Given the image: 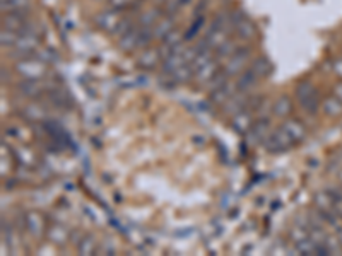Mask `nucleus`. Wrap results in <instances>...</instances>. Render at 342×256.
<instances>
[{
	"mask_svg": "<svg viewBox=\"0 0 342 256\" xmlns=\"http://www.w3.org/2000/svg\"><path fill=\"white\" fill-rule=\"evenodd\" d=\"M296 99H298L301 110L308 115H315L320 110L322 103L318 99V92L310 82H301L296 87Z\"/></svg>",
	"mask_w": 342,
	"mask_h": 256,
	"instance_id": "nucleus-1",
	"label": "nucleus"
},
{
	"mask_svg": "<svg viewBox=\"0 0 342 256\" xmlns=\"http://www.w3.org/2000/svg\"><path fill=\"white\" fill-rule=\"evenodd\" d=\"M17 72L22 75L24 79H33V80H39L47 74V62H43L39 57H26V58H19L16 64Z\"/></svg>",
	"mask_w": 342,
	"mask_h": 256,
	"instance_id": "nucleus-2",
	"label": "nucleus"
},
{
	"mask_svg": "<svg viewBox=\"0 0 342 256\" xmlns=\"http://www.w3.org/2000/svg\"><path fill=\"white\" fill-rule=\"evenodd\" d=\"M264 145L265 149H267V152H271V154H281V152L289 150L291 147L294 145V142H292V138L289 137V133H287L284 128L279 127L265 137Z\"/></svg>",
	"mask_w": 342,
	"mask_h": 256,
	"instance_id": "nucleus-3",
	"label": "nucleus"
},
{
	"mask_svg": "<svg viewBox=\"0 0 342 256\" xmlns=\"http://www.w3.org/2000/svg\"><path fill=\"white\" fill-rule=\"evenodd\" d=\"M120 19H121L120 11L111 7V9H108V11L100 12V14L96 16V19H94V22H96V26L101 31H105L108 34H113V31L116 29V26H118Z\"/></svg>",
	"mask_w": 342,
	"mask_h": 256,
	"instance_id": "nucleus-4",
	"label": "nucleus"
},
{
	"mask_svg": "<svg viewBox=\"0 0 342 256\" xmlns=\"http://www.w3.org/2000/svg\"><path fill=\"white\" fill-rule=\"evenodd\" d=\"M250 55H251L250 48H240L235 55L226 60V67H224V70H226L229 75H238L240 72L245 70V67L250 60Z\"/></svg>",
	"mask_w": 342,
	"mask_h": 256,
	"instance_id": "nucleus-5",
	"label": "nucleus"
},
{
	"mask_svg": "<svg viewBox=\"0 0 342 256\" xmlns=\"http://www.w3.org/2000/svg\"><path fill=\"white\" fill-rule=\"evenodd\" d=\"M267 132H269V120L265 118V116H262V118L256 120L253 127L246 132V142L251 143V145L264 142L265 137H267Z\"/></svg>",
	"mask_w": 342,
	"mask_h": 256,
	"instance_id": "nucleus-6",
	"label": "nucleus"
},
{
	"mask_svg": "<svg viewBox=\"0 0 342 256\" xmlns=\"http://www.w3.org/2000/svg\"><path fill=\"white\" fill-rule=\"evenodd\" d=\"M221 70L219 69V64H218V58H210L209 62H205L204 65H200L199 69L195 70V80L202 85H207L209 84V80L214 77L218 72Z\"/></svg>",
	"mask_w": 342,
	"mask_h": 256,
	"instance_id": "nucleus-7",
	"label": "nucleus"
},
{
	"mask_svg": "<svg viewBox=\"0 0 342 256\" xmlns=\"http://www.w3.org/2000/svg\"><path fill=\"white\" fill-rule=\"evenodd\" d=\"M24 224H26V229H28L31 234L36 236V237H39L45 231H47V224H45V217H43V215L39 214V212H34V210H31V212L26 214Z\"/></svg>",
	"mask_w": 342,
	"mask_h": 256,
	"instance_id": "nucleus-8",
	"label": "nucleus"
},
{
	"mask_svg": "<svg viewBox=\"0 0 342 256\" xmlns=\"http://www.w3.org/2000/svg\"><path fill=\"white\" fill-rule=\"evenodd\" d=\"M141 24L132 26V29L127 31L123 36L118 38V46L121 52H132L139 48V39H141Z\"/></svg>",
	"mask_w": 342,
	"mask_h": 256,
	"instance_id": "nucleus-9",
	"label": "nucleus"
},
{
	"mask_svg": "<svg viewBox=\"0 0 342 256\" xmlns=\"http://www.w3.org/2000/svg\"><path fill=\"white\" fill-rule=\"evenodd\" d=\"M315 207H317V210H320L323 214L337 212V200L335 196L332 195L330 190H325L315 195Z\"/></svg>",
	"mask_w": 342,
	"mask_h": 256,
	"instance_id": "nucleus-10",
	"label": "nucleus"
},
{
	"mask_svg": "<svg viewBox=\"0 0 342 256\" xmlns=\"http://www.w3.org/2000/svg\"><path fill=\"white\" fill-rule=\"evenodd\" d=\"M238 91V85L236 84H233L231 80H228L226 84L224 85H221V87H218V89H214V91H210V103L212 105H218V106H221V105H224L229 97L233 96Z\"/></svg>",
	"mask_w": 342,
	"mask_h": 256,
	"instance_id": "nucleus-11",
	"label": "nucleus"
},
{
	"mask_svg": "<svg viewBox=\"0 0 342 256\" xmlns=\"http://www.w3.org/2000/svg\"><path fill=\"white\" fill-rule=\"evenodd\" d=\"M282 128L289 133V137L292 138V142L294 143H300L305 137H307V127H305V125L296 118L286 120L284 123H282Z\"/></svg>",
	"mask_w": 342,
	"mask_h": 256,
	"instance_id": "nucleus-12",
	"label": "nucleus"
},
{
	"mask_svg": "<svg viewBox=\"0 0 342 256\" xmlns=\"http://www.w3.org/2000/svg\"><path fill=\"white\" fill-rule=\"evenodd\" d=\"M251 123H253V113H251V110L240 111L238 115L233 116V121H231L233 128H235V132L238 133H246L251 128Z\"/></svg>",
	"mask_w": 342,
	"mask_h": 256,
	"instance_id": "nucleus-13",
	"label": "nucleus"
},
{
	"mask_svg": "<svg viewBox=\"0 0 342 256\" xmlns=\"http://www.w3.org/2000/svg\"><path fill=\"white\" fill-rule=\"evenodd\" d=\"M161 60L159 50H152V48H147V50H142V53L137 58V64L141 69L151 70L157 65V62Z\"/></svg>",
	"mask_w": 342,
	"mask_h": 256,
	"instance_id": "nucleus-14",
	"label": "nucleus"
},
{
	"mask_svg": "<svg viewBox=\"0 0 342 256\" xmlns=\"http://www.w3.org/2000/svg\"><path fill=\"white\" fill-rule=\"evenodd\" d=\"M235 33L238 34V38L240 39H245V41H248V39H253L255 38V24L251 22L248 17H243V19H240L236 22L235 26Z\"/></svg>",
	"mask_w": 342,
	"mask_h": 256,
	"instance_id": "nucleus-15",
	"label": "nucleus"
},
{
	"mask_svg": "<svg viewBox=\"0 0 342 256\" xmlns=\"http://www.w3.org/2000/svg\"><path fill=\"white\" fill-rule=\"evenodd\" d=\"M175 29V17L168 14V16H163L159 21L154 24V28H152V33H154V38H161L163 39L166 34L171 33V31Z\"/></svg>",
	"mask_w": 342,
	"mask_h": 256,
	"instance_id": "nucleus-16",
	"label": "nucleus"
},
{
	"mask_svg": "<svg viewBox=\"0 0 342 256\" xmlns=\"http://www.w3.org/2000/svg\"><path fill=\"white\" fill-rule=\"evenodd\" d=\"M322 110H323V113H325L327 116H330V118H337V116L342 115V101L332 94V96H328L323 99Z\"/></svg>",
	"mask_w": 342,
	"mask_h": 256,
	"instance_id": "nucleus-17",
	"label": "nucleus"
},
{
	"mask_svg": "<svg viewBox=\"0 0 342 256\" xmlns=\"http://www.w3.org/2000/svg\"><path fill=\"white\" fill-rule=\"evenodd\" d=\"M240 50V46H238V41L236 39H226L221 46H218L214 50V55H216V58L218 60H228V58H231L235 53Z\"/></svg>",
	"mask_w": 342,
	"mask_h": 256,
	"instance_id": "nucleus-18",
	"label": "nucleus"
},
{
	"mask_svg": "<svg viewBox=\"0 0 342 256\" xmlns=\"http://www.w3.org/2000/svg\"><path fill=\"white\" fill-rule=\"evenodd\" d=\"M48 239H50L52 242H55V244H64V242L69 241V229H67L65 226H62V224H53V226H50V229H48Z\"/></svg>",
	"mask_w": 342,
	"mask_h": 256,
	"instance_id": "nucleus-19",
	"label": "nucleus"
},
{
	"mask_svg": "<svg viewBox=\"0 0 342 256\" xmlns=\"http://www.w3.org/2000/svg\"><path fill=\"white\" fill-rule=\"evenodd\" d=\"M260 77L256 75V72L253 70V69H248V70H245L243 74L240 75V79H238V82H236V85H238V91H245V92H248L250 89H253V85L256 84V80H259Z\"/></svg>",
	"mask_w": 342,
	"mask_h": 256,
	"instance_id": "nucleus-20",
	"label": "nucleus"
},
{
	"mask_svg": "<svg viewBox=\"0 0 342 256\" xmlns=\"http://www.w3.org/2000/svg\"><path fill=\"white\" fill-rule=\"evenodd\" d=\"M17 89H19V92L24 94L26 97H38L39 94H41V84L33 79H24L22 82H19Z\"/></svg>",
	"mask_w": 342,
	"mask_h": 256,
	"instance_id": "nucleus-21",
	"label": "nucleus"
},
{
	"mask_svg": "<svg viewBox=\"0 0 342 256\" xmlns=\"http://www.w3.org/2000/svg\"><path fill=\"white\" fill-rule=\"evenodd\" d=\"M291 110H292V101H291L289 96H281L272 105L274 115L279 116V118H286V116L291 113Z\"/></svg>",
	"mask_w": 342,
	"mask_h": 256,
	"instance_id": "nucleus-22",
	"label": "nucleus"
},
{
	"mask_svg": "<svg viewBox=\"0 0 342 256\" xmlns=\"http://www.w3.org/2000/svg\"><path fill=\"white\" fill-rule=\"evenodd\" d=\"M77 251L82 256H91L98 253V242L93 236H82V239L77 242Z\"/></svg>",
	"mask_w": 342,
	"mask_h": 256,
	"instance_id": "nucleus-23",
	"label": "nucleus"
},
{
	"mask_svg": "<svg viewBox=\"0 0 342 256\" xmlns=\"http://www.w3.org/2000/svg\"><path fill=\"white\" fill-rule=\"evenodd\" d=\"M175 80V82H188L192 77H195V70H193L192 64H183L182 67H178L177 70L173 72V75H168Z\"/></svg>",
	"mask_w": 342,
	"mask_h": 256,
	"instance_id": "nucleus-24",
	"label": "nucleus"
},
{
	"mask_svg": "<svg viewBox=\"0 0 342 256\" xmlns=\"http://www.w3.org/2000/svg\"><path fill=\"white\" fill-rule=\"evenodd\" d=\"M317 248H318V244L310 236L298 242H294V249L298 251L300 254H317Z\"/></svg>",
	"mask_w": 342,
	"mask_h": 256,
	"instance_id": "nucleus-25",
	"label": "nucleus"
},
{
	"mask_svg": "<svg viewBox=\"0 0 342 256\" xmlns=\"http://www.w3.org/2000/svg\"><path fill=\"white\" fill-rule=\"evenodd\" d=\"M251 69L256 72L259 77H267V75H271V72H272V64L269 58L260 57L253 62V67H251Z\"/></svg>",
	"mask_w": 342,
	"mask_h": 256,
	"instance_id": "nucleus-26",
	"label": "nucleus"
},
{
	"mask_svg": "<svg viewBox=\"0 0 342 256\" xmlns=\"http://www.w3.org/2000/svg\"><path fill=\"white\" fill-rule=\"evenodd\" d=\"M29 0H2V11L4 12H17V11H28Z\"/></svg>",
	"mask_w": 342,
	"mask_h": 256,
	"instance_id": "nucleus-27",
	"label": "nucleus"
},
{
	"mask_svg": "<svg viewBox=\"0 0 342 256\" xmlns=\"http://www.w3.org/2000/svg\"><path fill=\"white\" fill-rule=\"evenodd\" d=\"M159 19H161L159 11H157V9H149V11H146L141 16V19H139V24H141L142 28H154V24Z\"/></svg>",
	"mask_w": 342,
	"mask_h": 256,
	"instance_id": "nucleus-28",
	"label": "nucleus"
},
{
	"mask_svg": "<svg viewBox=\"0 0 342 256\" xmlns=\"http://www.w3.org/2000/svg\"><path fill=\"white\" fill-rule=\"evenodd\" d=\"M229 77H231V75H229L226 70H219L218 74H216L214 77L209 80L207 87H209V91H214V89H218V87H221V85L226 84L229 80Z\"/></svg>",
	"mask_w": 342,
	"mask_h": 256,
	"instance_id": "nucleus-29",
	"label": "nucleus"
},
{
	"mask_svg": "<svg viewBox=\"0 0 342 256\" xmlns=\"http://www.w3.org/2000/svg\"><path fill=\"white\" fill-rule=\"evenodd\" d=\"M17 39H19V33L2 28V33H0V43H2V46H16Z\"/></svg>",
	"mask_w": 342,
	"mask_h": 256,
	"instance_id": "nucleus-30",
	"label": "nucleus"
},
{
	"mask_svg": "<svg viewBox=\"0 0 342 256\" xmlns=\"http://www.w3.org/2000/svg\"><path fill=\"white\" fill-rule=\"evenodd\" d=\"M132 26H134L132 21L127 19V17H121L120 22H118V26H116V29L113 31V34H111V36H115V38L118 39L120 36H123L125 33H127V31L132 29Z\"/></svg>",
	"mask_w": 342,
	"mask_h": 256,
	"instance_id": "nucleus-31",
	"label": "nucleus"
},
{
	"mask_svg": "<svg viewBox=\"0 0 342 256\" xmlns=\"http://www.w3.org/2000/svg\"><path fill=\"white\" fill-rule=\"evenodd\" d=\"M43 115H45V111L39 108V105H29L24 110V116L26 118H31V120H41Z\"/></svg>",
	"mask_w": 342,
	"mask_h": 256,
	"instance_id": "nucleus-32",
	"label": "nucleus"
},
{
	"mask_svg": "<svg viewBox=\"0 0 342 256\" xmlns=\"http://www.w3.org/2000/svg\"><path fill=\"white\" fill-rule=\"evenodd\" d=\"M188 4H190V0H168L166 2V9H168V12H177L178 9L188 6Z\"/></svg>",
	"mask_w": 342,
	"mask_h": 256,
	"instance_id": "nucleus-33",
	"label": "nucleus"
},
{
	"mask_svg": "<svg viewBox=\"0 0 342 256\" xmlns=\"http://www.w3.org/2000/svg\"><path fill=\"white\" fill-rule=\"evenodd\" d=\"M202 22H204V17H199V19H197V21L190 26V29H188L187 33H185V39H187V41H188V39H192L193 36L199 33V29L202 28Z\"/></svg>",
	"mask_w": 342,
	"mask_h": 256,
	"instance_id": "nucleus-34",
	"label": "nucleus"
},
{
	"mask_svg": "<svg viewBox=\"0 0 342 256\" xmlns=\"http://www.w3.org/2000/svg\"><path fill=\"white\" fill-rule=\"evenodd\" d=\"M110 2V6L113 7V9H123V7H127L129 4H130V0H108Z\"/></svg>",
	"mask_w": 342,
	"mask_h": 256,
	"instance_id": "nucleus-35",
	"label": "nucleus"
},
{
	"mask_svg": "<svg viewBox=\"0 0 342 256\" xmlns=\"http://www.w3.org/2000/svg\"><path fill=\"white\" fill-rule=\"evenodd\" d=\"M334 70H335V74L339 75V77L342 79V57L339 58V60H335V64H334Z\"/></svg>",
	"mask_w": 342,
	"mask_h": 256,
	"instance_id": "nucleus-36",
	"label": "nucleus"
},
{
	"mask_svg": "<svg viewBox=\"0 0 342 256\" xmlns=\"http://www.w3.org/2000/svg\"><path fill=\"white\" fill-rule=\"evenodd\" d=\"M334 96H337V97H339V99L342 101V82H339V84H337L335 87H334Z\"/></svg>",
	"mask_w": 342,
	"mask_h": 256,
	"instance_id": "nucleus-37",
	"label": "nucleus"
},
{
	"mask_svg": "<svg viewBox=\"0 0 342 256\" xmlns=\"http://www.w3.org/2000/svg\"><path fill=\"white\" fill-rule=\"evenodd\" d=\"M337 239H339V242H340V246H342V226L339 227V234H337Z\"/></svg>",
	"mask_w": 342,
	"mask_h": 256,
	"instance_id": "nucleus-38",
	"label": "nucleus"
},
{
	"mask_svg": "<svg viewBox=\"0 0 342 256\" xmlns=\"http://www.w3.org/2000/svg\"><path fill=\"white\" fill-rule=\"evenodd\" d=\"M339 181L342 183V171H340V173H339Z\"/></svg>",
	"mask_w": 342,
	"mask_h": 256,
	"instance_id": "nucleus-39",
	"label": "nucleus"
},
{
	"mask_svg": "<svg viewBox=\"0 0 342 256\" xmlns=\"http://www.w3.org/2000/svg\"><path fill=\"white\" fill-rule=\"evenodd\" d=\"M94 2H101V0H94Z\"/></svg>",
	"mask_w": 342,
	"mask_h": 256,
	"instance_id": "nucleus-40",
	"label": "nucleus"
}]
</instances>
